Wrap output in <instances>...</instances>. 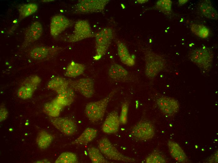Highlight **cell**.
Returning a JSON list of instances; mask_svg holds the SVG:
<instances>
[{
    "instance_id": "cell-13",
    "label": "cell",
    "mask_w": 218,
    "mask_h": 163,
    "mask_svg": "<svg viewBox=\"0 0 218 163\" xmlns=\"http://www.w3.org/2000/svg\"><path fill=\"white\" fill-rule=\"evenodd\" d=\"M73 24L72 21L64 15H56L53 16L50 23V33L56 37Z\"/></svg>"
},
{
    "instance_id": "cell-10",
    "label": "cell",
    "mask_w": 218,
    "mask_h": 163,
    "mask_svg": "<svg viewBox=\"0 0 218 163\" xmlns=\"http://www.w3.org/2000/svg\"><path fill=\"white\" fill-rule=\"evenodd\" d=\"M62 49V48L58 47L37 46L30 50L29 55L34 60H45L56 56Z\"/></svg>"
},
{
    "instance_id": "cell-7",
    "label": "cell",
    "mask_w": 218,
    "mask_h": 163,
    "mask_svg": "<svg viewBox=\"0 0 218 163\" xmlns=\"http://www.w3.org/2000/svg\"><path fill=\"white\" fill-rule=\"evenodd\" d=\"M93 36L89 22L81 20L75 23L73 34L69 35L65 39L68 42L74 43L91 37Z\"/></svg>"
},
{
    "instance_id": "cell-15",
    "label": "cell",
    "mask_w": 218,
    "mask_h": 163,
    "mask_svg": "<svg viewBox=\"0 0 218 163\" xmlns=\"http://www.w3.org/2000/svg\"><path fill=\"white\" fill-rule=\"evenodd\" d=\"M43 32V27L39 22L33 23L25 31L23 46H24L37 40L41 36Z\"/></svg>"
},
{
    "instance_id": "cell-36",
    "label": "cell",
    "mask_w": 218,
    "mask_h": 163,
    "mask_svg": "<svg viewBox=\"0 0 218 163\" xmlns=\"http://www.w3.org/2000/svg\"><path fill=\"white\" fill-rule=\"evenodd\" d=\"M187 0H180L179 1V3L180 5H183L187 2Z\"/></svg>"
},
{
    "instance_id": "cell-2",
    "label": "cell",
    "mask_w": 218,
    "mask_h": 163,
    "mask_svg": "<svg viewBox=\"0 0 218 163\" xmlns=\"http://www.w3.org/2000/svg\"><path fill=\"white\" fill-rule=\"evenodd\" d=\"M98 146L102 154L110 160L125 163H133L137 161L135 159L120 152L106 137H103L99 139Z\"/></svg>"
},
{
    "instance_id": "cell-18",
    "label": "cell",
    "mask_w": 218,
    "mask_h": 163,
    "mask_svg": "<svg viewBox=\"0 0 218 163\" xmlns=\"http://www.w3.org/2000/svg\"><path fill=\"white\" fill-rule=\"evenodd\" d=\"M167 145L170 155L176 161L180 163L187 162V156L178 144L173 141L169 140Z\"/></svg>"
},
{
    "instance_id": "cell-4",
    "label": "cell",
    "mask_w": 218,
    "mask_h": 163,
    "mask_svg": "<svg viewBox=\"0 0 218 163\" xmlns=\"http://www.w3.org/2000/svg\"><path fill=\"white\" fill-rule=\"evenodd\" d=\"M145 74L149 79H153L164 68V62L160 55L148 51L145 53Z\"/></svg>"
},
{
    "instance_id": "cell-9",
    "label": "cell",
    "mask_w": 218,
    "mask_h": 163,
    "mask_svg": "<svg viewBox=\"0 0 218 163\" xmlns=\"http://www.w3.org/2000/svg\"><path fill=\"white\" fill-rule=\"evenodd\" d=\"M132 135L141 140H147L152 139L155 134L153 125L149 122L141 121L137 123L131 129Z\"/></svg>"
},
{
    "instance_id": "cell-31",
    "label": "cell",
    "mask_w": 218,
    "mask_h": 163,
    "mask_svg": "<svg viewBox=\"0 0 218 163\" xmlns=\"http://www.w3.org/2000/svg\"><path fill=\"white\" fill-rule=\"evenodd\" d=\"M172 2L169 0H160L156 4V8L164 14L169 15L171 13Z\"/></svg>"
},
{
    "instance_id": "cell-37",
    "label": "cell",
    "mask_w": 218,
    "mask_h": 163,
    "mask_svg": "<svg viewBox=\"0 0 218 163\" xmlns=\"http://www.w3.org/2000/svg\"><path fill=\"white\" fill-rule=\"evenodd\" d=\"M137 1H138V2L139 3H144L146 2H147V1H148V0H138Z\"/></svg>"
},
{
    "instance_id": "cell-32",
    "label": "cell",
    "mask_w": 218,
    "mask_h": 163,
    "mask_svg": "<svg viewBox=\"0 0 218 163\" xmlns=\"http://www.w3.org/2000/svg\"><path fill=\"white\" fill-rule=\"evenodd\" d=\"M35 91L29 87L21 85L18 90V96L23 99H27L31 98Z\"/></svg>"
},
{
    "instance_id": "cell-12",
    "label": "cell",
    "mask_w": 218,
    "mask_h": 163,
    "mask_svg": "<svg viewBox=\"0 0 218 163\" xmlns=\"http://www.w3.org/2000/svg\"><path fill=\"white\" fill-rule=\"evenodd\" d=\"M157 104L161 111L165 115L169 116L176 114L179 109L178 101L170 97H160L157 99Z\"/></svg>"
},
{
    "instance_id": "cell-28",
    "label": "cell",
    "mask_w": 218,
    "mask_h": 163,
    "mask_svg": "<svg viewBox=\"0 0 218 163\" xmlns=\"http://www.w3.org/2000/svg\"><path fill=\"white\" fill-rule=\"evenodd\" d=\"M78 162V157L74 153L65 152L62 153L55 161V163H76Z\"/></svg>"
},
{
    "instance_id": "cell-1",
    "label": "cell",
    "mask_w": 218,
    "mask_h": 163,
    "mask_svg": "<svg viewBox=\"0 0 218 163\" xmlns=\"http://www.w3.org/2000/svg\"><path fill=\"white\" fill-rule=\"evenodd\" d=\"M117 90V88H116L104 98L97 101L91 102L86 104L84 113L90 121L94 123L102 119L109 102Z\"/></svg>"
},
{
    "instance_id": "cell-33",
    "label": "cell",
    "mask_w": 218,
    "mask_h": 163,
    "mask_svg": "<svg viewBox=\"0 0 218 163\" xmlns=\"http://www.w3.org/2000/svg\"><path fill=\"white\" fill-rule=\"evenodd\" d=\"M147 163H164L167 162L165 157L157 152H153L150 154L146 158Z\"/></svg>"
},
{
    "instance_id": "cell-27",
    "label": "cell",
    "mask_w": 218,
    "mask_h": 163,
    "mask_svg": "<svg viewBox=\"0 0 218 163\" xmlns=\"http://www.w3.org/2000/svg\"><path fill=\"white\" fill-rule=\"evenodd\" d=\"M38 8L37 5L34 3L21 5L18 9L19 19L21 20L33 14L37 11Z\"/></svg>"
},
{
    "instance_id": "cell-14",
    "label": "cell",
    "mask_w": 218,
    "mask_h": 163,
    "mask_svg": "<svg viewBox=\"0 0 218 163\" xmlns=\"http://www.w3.org/2000/svg\"><path fill=\"white\" fill-rule=\"evenodd\" d=\"M120 124L118 111L115 110L107 116L102 126V130L107 134H113L117 132Z\"/></svg>"
},
{
    "instance_id": "cell-23",
    "label": "cell",
    "mask_w": 218,
    "mask_h": 163,
    "mask_svg": "<svg viewBox=\"0 0 218 163\" xmlns=\"http://www.w3.org/2000/svg\"><path fill=\"white\" fill-rule=\"evenodd\" d=\"M53 139L52 135L44 130H41L37 135L36 141L38 147L41 150L47 148Z\"/></svg>"
},
{
    "instance_id": "cell-8",
    "label": "cell",
    "mask_w": 218,
    "mask_h": 163,
    "mask_svg": "<svg viewBox=\"0 0 218 163\" xmlns=\"http://www.w3.org/2000/svg\"><path fill=\"white\" fill-rule=\"evenodd\" d=\"M68 80L69 87L84 97L90 98L94 95L95 91L94 82L92 79L86 77Z\"/></svg>"
},
{
    "instance_id": "cell-20",
    "label": "cell",
    "mask_w": 218,
    "mask_h": 163,
    "mask_svg": "<svg viewBox=\"0 0 218 163\" xmlns=\"http://www.w3.org/2000/svg\"><path fill=\"white\" fill-rule=\"evenodd\" d=\"M97 130L94 128H87L74 141L73 145H85L92 141L97 136Z\"/></svg>"
},
{
    "instance_id": "cell-30",
    "label": "cell",
    "mask_w": 218,
    "mask_h": 163,
    "mask_svg": "<svg viewBox=\"0 0 218 163\" xmlns=\"http://www.w3.org/2000/svg\"><path fill=\"white\" fill-rule=\"evenodd\" d=\"M41 81V79L39 76L33 75L25 79L22 82L21 85L30 87L35 91Z\"/></svg>"
},
{
    "instance_id": "cell-34",
    "label": "cell",
    "mask_w": 218,
    "mask_h": 163,
    "mask_svg": "<svg viewBox=\"0 0 218 163\" xmlns=\"http://www.w3.org/2000/svg\"><path fill=\"white\" fill-rule=\"evenodd\" d=\"M128 108V102L125 101L122 104L121 111L119 116L120 123L121 124L124 125L127 123Z\"/></svg>"
},
{
    "instance_id": "cell-24",
    "label": "cell",
    "mask_w": 218,
    "mask_h": 163,
    "mask_svg": "<svg viewBox=\"0 0 218 163\" xmlns=\"http://www.w3.org/2000/svg\"><path fill=\"white\" fill-rule=\"evenodd\" d=\"M199 8L202 13L206 18L212 19H217V12L210 1L202 2L200 4Z\"/></svg>"
},
{
    "instance_id": "cell-6",
    "label": "cell",
    "mask_w": 218,
    "mask_h": 163,
    "mask_svg": "<svg viewBox=\"0 0 218 163\" xmlns=\"http://www.w3.org/2000/svg\"><path fill=\"white\" fill-rule=\"evenodd\" d=\"M189 57L192 62L201 69L206 71L210 69L213 56L209 49L203 47L195 49L190 53Z\"/></svg>"
},
{
    "instance_id": "cell-19",
    "label": "cell",
    "mask_w": 218,
    "mask_h": 163,
    "mask_svg": "<svg viewBox=\"0 0 218 163\" xmlns=\"http://www.w3.org/2000/svg\"><path fill=\"white\" fill-rule=\"evenodd\" d=\"M75 91L69 87L61 93L58 94L53 100L63 107L71 105L75 100Z\"/></svg>"
},
{
    "instance_id": "cell-21",
    "label": "cell",
    "mask_w": 218,
    "mask_h": 163,
    "mask_svg": "<svg viewBox=\"0 0 218 163\" xmlns=\"http://www.w3.org/2000/svg\"><path fill=\"white\" fill-rule=\"evenodd\" d=\"M118 54L121 62L128 66H132L135 63L134 59L130 54L124 44L118 42L117 44Z\"/></svg>"
},
{
    "instance_id": "cell-29",
    "label": "cell",
    "mask_w": 218,
    "mask_h": 163,
    "mask_svg": "<svg viewBox=\"0 0 218 163\" xmlns=\"http://www.w3.org/2000/svg\"><path fill=\"white\" fill-rule=\"evenodd\" d=\"M192 32L196 35L202 38L207 37L209 35V30L205 26L197 24H192L190 25Z\"/></svg>"
},
{
    "instance_id": "cell-17",
    "label": "cell",
    "mask_w": 218,
    "mask_h": 163,
    "mask_svg": "<svg viewBox=\"0 0 218 163\" xmlns=\"http://www.w3.org/2000/svg\"><path fill=\"white\" fill-rule=\"evenodd\" d=\"M48 88L59 94L69 87L68 79L62 77L57 76L51 79L47 85Z\"/></svg>"
},
{
    "instance_id": "cell-35",
    "label": "cell",
    "mask_w": 218,
    "mask_h": 163,
    "mask_svg": "<svg viewBox=\"0 0 218 163\" xmlns=\"http://www.w3.org/2000/svg\"><path fill=\"white\" fill-rule=\"evenodd\" d=\"M7 110L3 105H1L0 107V121L1 122L7 118L8 115Z\"/></svg>"
},
{
    "instance_id": "cell-5",
    "label": "cell",
    "mask_w": 218,
    "mask_h": 163,
    "mask_svg": "<svg viewBox=\"0 0 218 163\" xmlns=\"http://www.w3.org/2000/svg\"><path fill=\"white\" fill-rule=\"evenodd\" d=\"M109 0H80L74 5L75 13L86 14L103 11Z\"/></svg>"
},
{
    "instance_id": "cell-22",
    "label": "cell",
    "mask_w": 218,
    "mask_h": 163,
    "mask_svg": "<svg viewBox=\"0 0 218 163\" xmlns=\"http://www.w3.org/2000/svg\"><path fill=\"white\" fill-rule=\"evenodd\" d=\"M85 69L84 64L72 61L67 66L65 75L70 78L75 77L82 74Z\"/></svg>"
},
{
    "instance_id": "cell-3",
    "label": "cell",
    "mask_w": 218,
    "mask_h": 163,
    "mask_svg": "<svg viewBox=\"0 0 218 163\" xmlns=\"http://www.w3.org/2000/svg\"><path fill=\"white\" fill-rule=\"evenodd\" d=\"M113 36V31L109 27L103 28L95 34L96 59H100L106 54Z\"/></svg>"
},
{
    "instance_id": "cell-11",
    "label": "cell",
    "mask_w": 218,
    "mask_h": 163,
    "mask_svg": "<svg viewBox=\"0 0 218 163\" xmlns=\"http://www.w3.org/2000/svg\"><path fill=\"white\" fill-rule=\"evenodd\" d=\"M49 121L57 129L65 135L72 136L77 131V126L71 119L67 118L51 117Z\"/></svg>"
},
{
    "instance_id": "cell-16",
    "label": "cell",
    "mask_w": 218,
    "mask_h": 163,
    "mask_svg": "<svg viewBox=\"0 0 218 163\" xmlns=\"http://www.w3.org/2000/svg\"><path fill=\"white\" fill-rule=\"evenodd\" d=\"M108 74L111 79L116 81H124L128 77L127 71L122 66L115 63L111 65Z\"/></svg>"
},
{
    "instance_id": "cell-26",
    "label": "cell",
    "mask_w": 218,
    "mask_h": 163,
    "mask_svg": "<svg viewBox=\"0 0 218 163\" xmlns=\"http://www.w3.org/2000/svg\"><path fill=\"white\" fill-rule=\"evenodd\" d=\"M89 157L91 162L93 163H108L109 161L103 156L99 149L94 147L87 149Z\"/></svg>"
},
{
    "instance_id": "cell-25",
    "label": "cell",
    "mask_w": 218,
    "mask_h": 163,
    "mask_svg": "<svg viewBox=\"0 0 218 163\" xmlns=\"http://www.w3.org/2000/svg\"><path fill=\"white\" fill-rule=\"evenodd\" d=\"M44 108L48 115L52 118H56L59 116L63 107L53 99L44 104Z\"/></svg>"
}]
</instances>
